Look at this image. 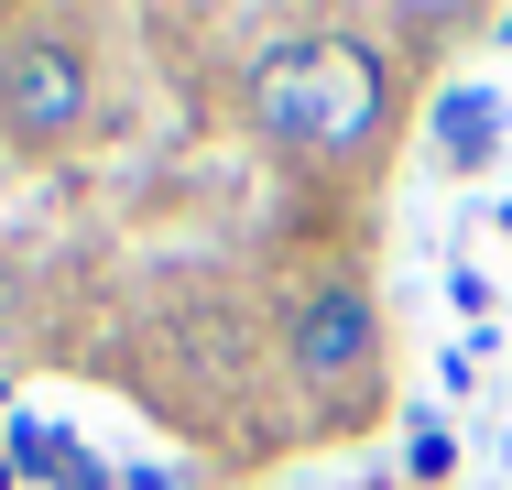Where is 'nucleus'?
<instances>
[{
  "instance_id": "obj_1",
  "label": "nucleus",
  "mask_w": 512,
  "mask_h": 490,
  "mask_svg": "<svg viewBox=\"0 0 512 490\" xmlns=\"http://www.w3.org/2000/svg\"><path fill=\"white\" fill-rule=\"evenodd\" d=\"M240 109H251V131H262V153H273L284 175L349 186V175L382 164L404 88H393V55H382L371 33L306 22V33H273V44L240 66Z\"/></svg>"
},
{
  "instance_id": "obj_2",
  "label": "nucleus",
  "mask_w": 512,
  "mask_h": 490,
  "mask_svg": "<svg viewBox=\"0 0 512 490\" xmlns=\"http://www.w3.org/2000/svg\"><path fill=\"white\" fill-rule=\"evenodd\" d=\"M382 360H393V327H382V294L371 273H316L284 294V382L306 403V425L349 436L382 414Z\"/></svg>"
},
{
  "instance_id": "obj_3",
  "label": "nucleus",
  "mask_w": 512,
  "mask_h": 490,
  "mask_svg": "<svg viewBox=\"0 0 512 490\" xmlns=\"http://www.w3.org/2000/svg\"><path fill=\"white\" fill-rule=\"evenodd\" d=\"M0 142L22 164H66L99 142V44L77 22H11L0 33Z\"/></svg>"
},
{
  "instance_id": "obj_4",
  "label": "nucleus",
  "mask_w": 512,
  "mask_h": 490,
  "mask_svg": "<svg viewBox=\"0 0 512 490\" xmlns=\"http://www.w3.org/2000/svg\"><path fill=\"white\" fill-rule=\"evenodd\" d=\"M425 142H436V164H447V175L491 164V142H502V98H491V88H447L436 109H425Z\"/></svg>"
}]
</instances>
